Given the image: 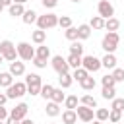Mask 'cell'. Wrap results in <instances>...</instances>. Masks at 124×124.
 <instances>
[{"label": "cell", "instance_id": "cell-1", "mask_svg": "<svg viewBox=\"0 0 124 124\" xmlns=\"http://www.w3.org/2000/svg\"><path fill=\"white\" fill-rule=\"evenodd\" d=\"M118 43H120L118 33H116V31H108V33L103 37V41H101V48H103L105 52H114L116 46H118Z\"/></svg>", "mask_w": 124, "mask_h": 124}, {"label": "cell", "instance_id": "cell-27", "mask_svg": "<svg viewBox=\"0 0 124 124\" xmlns=\"http://www.w3.org/2000/svg\"><path fill=\"white\" fill-rule=\"evenodd\" d=\"M120 27V21L116 19V17H108V19H105V29L107 31H116Z\"/></svg>", "mask_w": 124, "mask_h": 124}, {"label": "cell", "instance_id": "cell-22", "mask_svg": "<svg viewBox=\"0 0 124 124\" xmlns=\"http://www.w3.org/2000/svg\"><path fill=\"white\" fill-rule=\"evenodd\" d=\"M14 83V76L10 72H2L0 74V87H10Z\"/></svg>", "mask_w": 124, "mask_h": 124}, {"label": "cell", "instance_id": "cell-16", "mask_svg": "<svg viewBox=\"0 0 124 124\" xmlns=\"http://www.w3.org/2000/svg\"><path fill=\"white\" fill-rule=\"evenodd\" d=\"M31 41L37 43V45H43V43L46 41V31H43V29H35V31L31 33Z\"/></svg>", "mask_w": 124, "mask_h": 124}, {"label": "cell", "instance_id": "cell-3", "mask_svg": "<svg viewBox=\"0 0 124 124\" xmlns=\"http://www.w3.org/2000/svg\"><path fill=\"white\" fill-rule=\"evenodd\" d=\"M25 85H27V93H29V95H39V93H41V85H43L41 76H39V74H27Z\"/></svg>", "mask_w": 124, "mask_h": 124}, {"label": "cell", "instance_id": "cell-40", "mask_svg": "<svg viewBox=\"0 0 124 124\" xmlns=\"http://www.w3.org/2000/svg\"><path fill=\"white\" fill-rule=\"evenodd\" d=\"M95 116H97V120L105 122V120H108V110L107 108H97L95 110Z\"/></svg>", "mask_w": 124, "mask_h": 124}, {"label": "cell", "instance_id": "cell-25", "mask_svg": "<svg viewBox=\"0 0 124 124\" xmlns=\"http://www.w3.org/2000/svg\"><path fill=\"white\" fill-rule=\"evenodd\" d=\"M87 76H89V72H87V70H85L83 66H79V68H76V70H74V74H72V78H74L76 81H81V79H85Z\"/></svg>", "mask_w": 124, "mask_h": 124}, {"label": "cell", "instance_id": "cell-34", "mask_svg": "<svg viewBox=\"0 0 124 124\" xmlns=\"http://www.w3.org/2000/svg\"><path fill=\"white\" fill-rule=\"evenodd\" d=\"M110 76L114 78V81H116V83L124 81V68H112V74H110Z\"/></svg>", "mask_w": 124, "mask_h": 124}, {"label": "cell", "instance_id": "cell-49", "mask_svg": "<svg viewBox=\"0 0 124 124\" xmlns=\"http://www.w3.org/2000/svg\"><path fill=\"white\" fill-rule=\"evenodd\" d=\"M2 62H4V56H2V54H0V64H2Z\"/></svg>", "mask_w": 124, "mask_h": 124}, {"label": "cell", "instance_id": "cell-24", "mask_svg": "<svg viewBox=\"0 0 124 124\" xmlns=\"http://www.w3.org/2000/svg\"><path fill=\"white\" fill-rule=\"evenodd\" d=\"M66 62H68V66L70 68H79L81 66V56H78V54H68V58H66Z\"/></svg>", "mask_w": 124, "mask_h": 124}, {"label": "cell", "instance_id": "cell-43", "mask_svg": "<svg viewBox=\"0 0 124 124\" xmlns=\"http://www.w3.org/2000/svg\"><path fill=\"white\" fill-rule=\"evenodd\" d=\"M41 2H43L45 8H54V6L58 4V0H41Z\"/></svg>", "mask_w": 124, "mask_h": 124}, {"label": "cell", "instance_id": "cell-20", "mask_svg": "<svg viewBox=\"0 0 124 124\" xmlns=\"http://www.w3.org/2000/svg\"><path fill=\"white\" fill-rule=\"evenodd\" d=\"M37 12H33V10H25L23 12V16H21V19H23V23H27V25H31V23H35L37 21Z\"/></svg>", "mask_w": 124, "mask_h": 124}, {"label": "cell", "instance_id": "cell-38", "mask_svg": "<svg viewBox=\"0 0 124 124\" xmlns=\"http://www.w3.org/2000/svg\"><path fill=\"white\" fill-rule=\"evenodd\" d=\"M64 35H66L68 41H78V27H68Z\"/></svg>", "mask_w": 124, "mask_h": 124}, {"label": "cell", "instance_id": "cell-32", "mask_svg": "<svg viewBox=\"0 0 124 124\" xmlns=\"http://www.w3.org/2000/svg\"><path fill=\"white\" fill-rule=\"evenodd\" d=\"M52 91H54V87L50 85V83H45V85H41V97L43 99H50V95H52Z\"/></svg>", "mask_w": 124, "mask_h": 124}, {"label": "cell", "instance_id": "cell-45", "mask_svg": "<svg viewBox=\"0 0 124 124\" xmlns=\"http://www.w3.org/2000/svg\"><path fill=\"white\" fill-rule=\"evenodd\" d=\"M6 124H19V120H16V118L8 116V118H6Z\"/></svg>", "mask_w": 124, "mask_h": 124}, {"label": "cell", "instance_id": "cell-11", "mask_svg": "<svg viewBox=\"0 0 124 124\" xmlns=\"http://www.w3.org/2000/svg\"><path fill=\"white\" fill-rule=\"evenodd\" d=\"M76 114H78V118L83 120V122H91V120H93V108H91V107L78 105V107H76Z\"/></svg>", "mask_w": 124, "mask_h": 124}, {"label": "cell", "instance_id": "cell-12", "mask_svg": "<svg viewBox=\"0 0 124 124\" xmlns=\"http://www.w3.org/2000/svg\"><path fill=\"white\" fill-rule=\"evenodd\" d=\"M116 56H114V52H107L105 56H103V60H101V66L103 68H107V70H112V68H116Z\"/></svg>", "mask_w": 124, "mask_h": 124}, {"label": "cell", "instance_id": "cell-21", "mask_svg": "<svg viewBox=\"0 0 124 124\" xmlns=\"http://www.w3.org/2000/svg\"><path fill=\"white\" fill-rule=\"evenodd\" d=\"M79 85H81V89H83V91H93V89H95V85H97V81H95L91 76H87L85 79H81V81H79Z\"/></svg>", "mask_w": 124, "mask_h": 124}, {"label": "cell", "instance_id": "cell-48", "mask_svg": "<svg viewBox=\"0 0 124 124\" xmlns=\"http://www.w3.org/2000/svg\"><path fill=\"white\" fill-rule=\"evenodd\" d=\"M12 2H16V4H25V2H29V0H12Z\"/></svg>", "mask_w": 124, "mask_h": 124}, {"label": "cell", "instance_id": "cell-46", "mask_svg": "<svg viewBox=\"0 0 124 124\" xmlns=\"http://www.w3.org/2000/svg\"><path fill=\"white\" fill-rule=\"evenodd\" d=\"M19 124H35V122H33V120H29V118H23Z\"/></svg>", "mask_w": 124, "mask_h": 124}, {"label": "cell", "instance_id": "cell-53", "mask_svg": "<svg viewBox=\"0 0 124 124\" xmlns=\"http://www.w3.org/2000/svg\"><path fill=\"white\" fill-rule=\"evenodd\" d=\"M0 124H6V122H4V120H0Z\"/></svg>", "mask_w": 124, "mask_h": 124}, {"label": "cell", "instance_id": "cell-17", "mask_svg": "<svg viewBox=\"0 0 124 124\" xmlns=\"http://www.w3.org/2000/svg\"><path fill=\"white\" fill-rule=\"evenodd\" d=\"M46 116H50V118H54V116H58L60 114V105L58 103H54V101H50V103H46Z\"/></svg>", "mask_w": 124, "mask_h": 124}, {"label": "cell", "instance_id": "cell-39", "mask_svg": "<svg viewBox=\"0 0 124 124\" xmlns=\"http://www.w3.org/2000/svg\"><path fill=\"white\" fill-rule=\"evenodd\" d=\"M110 108L124 110V97H114V99H112V105H110Z\"/></svg>", "mask_w": 124, "mask_h": 124}, {"label": "cell", "instance_id": "cell-42", "mask_svg": "<svg viewBox=\"0 0 124 124\" xmlns=\"http://www.w3.org/2000/svg\"><path fill=\"white\" fill-rule=\"evenodd\" d=\"M8 116H10V112L6 110V107H4V105H0V120H6Z\"/></svg>", "mask_w": 124, "mask_h": 124}, {"label": "cell", "instance_id": "cell-19", "mask_svg": "<svg viewBox=\"0 0 124 124\" xmlns=\"http://www.w3.org/2000/svg\"><path fill=\"white\" fill-rule=\"evenodd\" d=\"M35 56H39V58H43V60H48V58H50V48L43 43V45H39V46H37Z\"/></svg>", "mask_w": 124, "mask_h": 124}, {"label": "cell", "instance_id": "cell-14", "mask_svg": "<svg viewBox=\"0 0 124 124\" xmlns=\"http://www.w3.org/2000/svg\"><path fill=\"white\" fill-rule=\"evenodd\" d=\"M62 122H64V124H76V122H78V114H76V110L66 108V110L62 112Z\"/></svg>", "mask_w": 124, "mask_h": 124}, {"label": "cell", "instance_id": "cell-33", "mask_svg": "<svg viewBox=\"0 0 124 124\" xmlns=\"http://www.w3.org/2000/svg\"><path fill=\"white\" fill-rule=\"evenodd\" d=\"M108 120H110L112 124H116V122H120V120H122V110H116V108H110V110H108Z\"/></svg>", "mask_w": 124, "mask_h": 124}, {"label": "cell", "instance_id": "cell-13", "mask_svg": "<svg viewBox=\"0 0 124 124\" xmlns=\"http://www.w3.org/2000/svg\"><path fill=\"white\" fill-rule=\"evenodd\" d=\"M10 74H12L14 78L23 76V74H25V64H23V62H17V60L10 62Z\"/></svg>", "mask_w": 124, "mask_h": 124}, {"label": "cell", "instance_id": "cell-18", "mask_svg": "<svg viewBox=\"0 0 124 124\" xmlns=\"http://www.w3.org/2000/svg\"><path fill=\"white\" fill-rule=\"evenodd\" d=\"M8 12H10V16L17 17V16H23L25 8H23V4H16V2H12V4L8 6Z\"/></svg>", "mask_w": 124, "mask_h": 124}, {"label": "cell", "instance_id": "cell-47", "mask_svg": "<svg viewBox=\"0 0 124 124\" xmlns=\"http://www.w3.org/2000/svg\"><path fill=\"white\" fill-rule=\"evenodd\" d=\"M0 2H2V6H4V8H6V6H10V4H12V0H0Z\"/></svg>", "mask_w": 124, "mask_h": 124}, {"label": "cell", "instance_id": "cell-44", "mask_svg": "<svg viewBox=\"0 0 124 124\" xmlns=\"http://www.w3.org/2000/svg\"><path fill=\"white\" fill-rule=\"evenodd\" d=\"M6 101H8V95L6 93H0V105H6Z\"/></svg>", "mask_w": 124, "mask_h": 124}, {"label": "cell", "instance_id": "cell-7", "mask_svg": "<svg viewBox=\"0 0 124 124\" xmlns=\"http://www.w3.org/2000/svg\"><path fill=\"white\" fill-rule=\"evenodd\" d=\"M81 66L87 70V72H99L103 66H101V60L93 54H87V56H81Z\"/></svg>", "mask_w": 124, "mask_h": 124}, {"label": "cell", "instance_id": "cell-4", "mask_svg": "<svg viewBox=\"0 0 124 124\" xmlns=\"http://www.w3.org/2000/svg\"><path fill=\"white\" fill-rule=\"evenodd\" d=\"M35 23L39 25V29L46 31V29H52V27L58 25V16L56 14H45V16H39Z\"/></svg>", "mask_w": 124, "mask_h": 124}, {"label": "cell", "instance_id": "cell-52", "mask_svg": "<svg viewBox=\"0 0 124 124\" xmlns=\"http://www.w3.org/2000/svg\"><path fill=\"white\" fill-rule=\"evenodd\" d=\"M72 2H76V4H78V2H81V0H72Z\"/></svg>", "mask_w": 124, "mask_h": 124}, {"label": "cell", "instance_id": "cell-37", "mask_svg": "<svg viewBox=\"0 0 124 124\" xmlns=\"http://www.w3.org/2000/svg\"><path fill=\"white\" fill-rule=\"evenodd\" d=\"M58 25L64 27V29L72 27V17H70V16H60V17H58Z\"/></svg>", "mask_w": 124, "mask_h": 124}, {"label": "cell", "instance_id": "cell-54", "mask_svg": "<svg viewBox=\"0 0 124 124\" xmlns=\"http://www.w3.org/2000/svg\"><path fill=\"white\" fill-rule=\"evenodd\" d=\"M122 118H124V110H122Z\"/></svg>", "mask_w": 124, "mask_h": 124}, {"label": "cell", "instance_id": "cell-8", "mask_svg": "<svg viewBox=\"0 0 124 124\" xmlns=\"http://www.w3.org/2000/svg\"><path fill=\"white\" fill-rule=\"evenodd\" d=\"M50 64H52V68H54V72H56L58 76H62V74H68V72H70V66H68V62H66V58H62L60 54H56V56H52V60H50Z\"/></svg>", "mask_w": 124, "mask_h": 124}, {"label": "cell", "instance_id": "cell-31", "mask_svg": "<svg viewBox=\"0 0 124 124\" xmlns=\"http://www.w3.org/2000/svg\"><path fill=\"white\" fill-rule=\"evenodd\" d=\"M70 54H78V56H81V54H83V45L78 43V41H72V45H70Z\"/></svg>", "mask_w": 124, "mask_h": 124}, {"label": "cell", "instance_id": "cell-9", "mask_svg": "<svg viewBox=\"0 0 124 124\" xmlns=\"http://www.w3.org/2000/svg\"><path fill=\"white\" fill-rule=\"evenodd\" d=\"M97 12H99V16H101L103 19H108V17L114 16V6H112L108 0H99V4H97Z\"/></svg>", "mask_w": 124, "mask_h": 124}, {"label": "cell", "instance_id": "cell-15", "mask_svg": "<svg viewBox=\"0 0 124 124\" xmlns=\"http://www.w3.org/2000/svg\"><path fill=\"white\" fill-rule=\"evenodd\" d=\"M89 37H91V27H89V23L78 25V39L85 41V39H89Z\"/></svg>", "mask_w": 124, "mask_h": 124}, {"label": "cell", "instance_id": "cell-2", "mask_svg": "<svg viewBox=\"0 0 124 124\" xmlns=\"http://www.w3.org/2000/svg\"><path fill=\"white\" fill-rule=\"evenodd\" d=\"M0 54H2V56H4V60H8V62L17 60V50H16V45H14L12 41H8V39H4V41L0 43Z\"/></svg>", "mask_w": 124, "mask_h": 124}, {"label": "cell", "instance_id": "cell-5", "mask_svg": "<svg viewBox=\"0 0 124 124\" xmlns=\"http://www.w3.org/2000/svg\"><path fill=\"white\" fill-rule=\"evenodd\" d=\"M27 93V85H25V81H16V83H12L10 87H6V95H8V99H19V97H23Z\"/></svg>", "mask_w": 124, "mask_h": 124}, {"label": "cell", "instance_id": "cell-10", "mask_svg": "<svg viewBox=\"0 0 124 124\" xmlns=\"http://www.w3.org/2000/svg\"><path fill=\"white\" fill-rule=\"evenodd\" d=\"M27 110H29V107H27V103H19V105H16V107L12 108V112H10V116L21 122L23 118H27Z\"/></svg>", "mask_w": 124, "mask_h": 124}, {"label": "cell", "instance_id": "cell-41", "mask_svg": "<svg viewBox=\"0 0 124 124\" xmlns=\"http://www.w3.org/2000/svg\"><path fill=\"white\" fill-rule=\"evenodd\" d=\"M31 62H33V66L39 68V70H41V68H46V60H43V58H39V56H33Z\"/></svg>", "mask_w": 124, "mask_h": 124}, {"label": "cell", "instance_id": "cell-29", "mask_svg": "<svg viewBox=\"0 0 124 124\" xmlns=\"http://www.w3.org/2000/svg\"><path fill=\"white\" fill-rule=\"evenodd\" d=\"M79 103H81V105H85V107L97 108V101H95V97H93V95H83V97L79 99Z\"/></svg>", "mask_w": 124, "mask_h": 124}, {"label": "cell", "instance_id": "cell-23", "mask_svg": "<svg viewBox=\"0 0 124 124\" xmlns=\"http://www.w3.org/2000/svg\"><path fill=\"white\" fill-rule=\"evenodd\" d=\"M89 27L91 29H105V19L101 16H93L91 21H89Z\"/></svg>", "mask_w": 124, "mask_h": 124}, {"label": "cell", "instance_id": "cell-30", "mask_svg": "<svg viewBox=\"0 0 124 124\" xmlns=\"http://www.w3.org/2000/svg\"><path fill=\"white\" fill-rule=\"evenodd\" d=\"M78 95H68L66 99H64V105H66V108H72V110H76V107H78Z\"/></svg>", "mask_w": 124, "mask_h": 124}, {"label": "cell", "instance_id": "cell-35", "mask_svg": "<svg viewBox=\"0 0 124 124\" xmlns=\"http://www.w3.org/2000/svg\"><path fill=\"white\" fill-rule=\"evenodd\" d=\"M101 83H103V87H114V85H116V81H114V78H112L110 74L103 76V78H101Z\"/></svg>", "mask_w": 124, "mask_h": 124}, {"label": "cell", "instance_id": "cell-36", "mask_svg": "<svg viewBox=\"0 0 124 124\" xmlns=\"http://www.w3.org/2000/svg\"><path fill=\"white\" fill-rule=\"evenodd\" d=\"M114 93H116V89H114V87H103V91H101L103 99H110V101H112V99L116 97Z\"/></svg>", "mask_w": 124, "mask_h": 124}, {"label": "cell", "instance_id": "cell-26", "mask_svg": "<svg viewBox=\"0 0 124 124\" xmlns=\"http://www.w3.org/2000/svg\"><path fill=\"white\" fill-rule=\"evenodd\" d=\"M58 79H60V87H62V89H68V87L74 83V78H72V74H70V72H68V74H62Z\"/></svg>", "mask_w": 124, "mask_h": 124}, {"label": "cell", "instance_id": "cell-50", "mask_svg": "<svg viewBox=\"0 0 124 124\" xmlns=\"http://www.w3.org/2000/svg\"><path fill=\"white\" fill-rule=\"evenodd\" d=\"M93 124H103V122H101V120H95V122H93Z\"/></svg>", "mask_w": 124, "mask_h": 124}, {"label": "cell", "instance_id": "cell-28", "mask_svg": "<svg viewBox=\"0 0 124 124\" xmlns=\"http://www.w3.org/2000/svg\"><path fill=\"white\" fill-rule=\"evenodd\" d=\"M66 99V95L62 93V87H54V91H52V95H50V101H54V103H62Z\"/></svg>", "mask_w": 124, "mask_h": 124}, {"label": "cell", "instance_id": "cell-56", "mask_svg": "<svg viewBox=\"0 0 124 124\" xmlns=\"http://www.w3.org/2000/svg\"><path fill=\"white\" fill-rule=\"evenodd\" d=\"M116 124H120V122H116Z\"/></svg>", "mask_w": 124, "mask_h": 124}, {"label": "cell", "instance_id": "cell-51", "mask_svg": "<svg viewBox=\"0 0 124 124\" xmlns=\"http://www.w3.org/2000/svg\"><path fill=\"white\" fill-rule=\"evenodd\" d=\"M2 10H4V6H2V2H0V12H2Z\"/></svg>", "mask_w": 124, "mask_h": 124}, {"label": "cell", "instance_id": "cell-6", "mask_svg": "<svg viewBox=\"0 0 124 124\" xmlns=\"http://www.w3.org/2000/svg\"><path fill=\"white\" fill-rule=\"evenodd\" d=\"M16 50H17V58H21V60H33V56H35V48L29 45V43H25V41H21V43H17V46H16Z\"/></svg>", "mask_w": 124, "mask_h": 124}, {"label": "cell", "instance_id": "cell-55", "mask_svg": "<svg viewBox=\"0 0 124 124\" xmlns=\"http://www.w3.org/2000/svg\"><path fill=\"white\" fill-rule=\"evenodd\" d=\"M50 124H54V122H50Z\"/></svg>", "mask_w": 124, "mask_h": 124}]
</instances>
